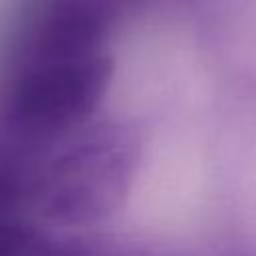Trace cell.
I'll return each mask as SVG.
<instances>
[{
  "mask_svg": "<svg viewBox=\"0 0 256 256\" xmlns=\"http://www.w3.org/2000/svg\"><path fill=\"white\" fill-rule=\"evenodd\" d=\"M142 158L144 132L134 120L104 118L86 124L38 156L30 218L60 232H88L124 206Z\"/></svg>",
  "mask_w": 256,
  "mask_h": 256,
  "instance_id": "obj_1",
  "label": "cell"
},
{
  "mask_svg": "<svg viewBox=\"0 0 256 256\" xmlns=\"http://www.w3.org/2000/svg\"><path fill=\"white\" fill-rule=\"evenodd\" d=\"M114 76V58L18 62L0 90V130L14 142L48 150L90 124Z\"/></svg>",
  "mask_w": 256,
  "mask_h": 256,
  "instance_id": "obj_2",
  "label": "cell"
},
{
  "mask_svg": "<svg viewBox=\"0 0 256 256\" xmlns=\"http://www.w3.org/2000/svg\"><path fill=\"white\" fill-rule=\"evenodd\" d=\"M218 150L256 180V0H208Z\"/></svg>",
  "mask_w": 256,
  "mask_h": 256,
  "instance_id": "obj_3",
  "label": "cell"
},
{
  "mask_svg": "<svg viewBox=\"0 0 256 256\" xmlns=\"http://www.w3.org/2000/svg\"><path fill=\"white\" fill-rule=\"evenodd\" d=\"M106 20L90 0H42L20 38L18 62L86 58L104 50Z\"/></svg>",
  "mask_w": 256,
  "mask_h": 256,
  "instance_id": "obj_4",
  "label": "cell"
},
{
  "mask_svg": "<svg viewBox=\"0 0 256 256\" xmlns=\"http://www.w3.org/2000/svg\"><path fill=\"white\" fill-rule=\"evenodd\" d=\"M228 220H230V218H228ZM230 224H232V222H230ZM230 228H232V230H234V232H236V234H238V236H240V238H242V240H244V238H246V240H256V238H254V236H250V234H246V232H244V230H240V228H238V226H236V224H232V226H230Z\"/></svg>",
  "mask_w": 256,
  "mask_h": 256,
  "instance_id": "obj_5",
  "label": "cell"
}]
</instances>
